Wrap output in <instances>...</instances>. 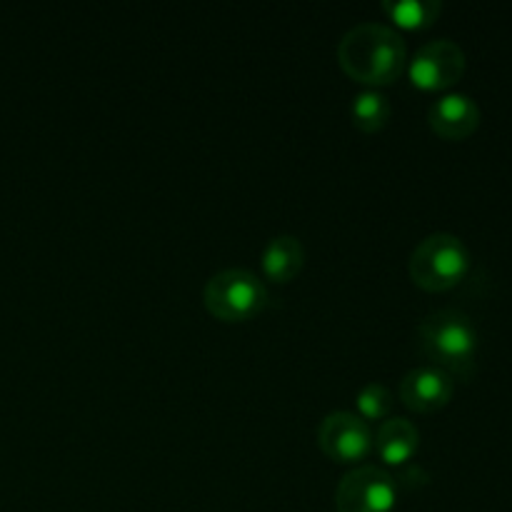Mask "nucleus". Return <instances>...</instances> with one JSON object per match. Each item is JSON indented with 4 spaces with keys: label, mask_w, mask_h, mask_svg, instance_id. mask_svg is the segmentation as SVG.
<instances>
[{
    "label": "nucleus",
    "mask_w": 512,
    "mask_h": 512,
    "mask_svg": "<svg viewBox=\"0 0 512 512\" xmlns=\"http://www.w3.org/2000/svg\"><path fill=\"white\" fill-rule=\"evenodd\" d=\"M453 390V378L435 365H418L400 380V400L418 413H435L445 408L453 398Z\"/></svg>",
    "instance_id": "6e6552de"
},
{
    "label": "nucleus",
    "mask_w": 512,
    "mask_h": 512,
    "mask_svg": "<svg viewBox=\"0 0 512 512\" xmlns=\"http://www.w3.org/2000/svg\"><path fill=\"white\" fill-rule=\"evenodd\" d=\"M318 445L338 463H358L373 453V428L358 413L335 410L320 420Z\"/></svg>",
    "instance_id": "423d86ee"
},
{
    "label": "nucleus",
    "mask_w": 512,
    "mask_h": 512,
    "mask_svg": "<svg viewBox=\"0 0 512 512\" xmlns=\"http://www.w3.org/2000/svg\"><path fill=\"white\" fill-rule=\"evenodd\" d=\"M465 53L455 40H428L408 60V73L418 88L443 90L458 83L465 73Z\"/></svg>",
    "instance_id": "0eeeda50"
},
{
    "label": "nucleus",
    "mask_w": 512,
    "mask_h": 512,
    "mask_svg": "<svg viewBox=\"0 0 512 512\" xmlns=\"http://www.w3.org/2000/svg\"><path fill=\"white\" fill-rule=\"evenodd\" d=\"M430 128L445 140H463L480 125V105L465 93H445L430 105Z\"/></svg>",
    "instance_id": "1a4fd4ad"
},
{
    "label": "nucleus",
    "mask_w": 512,
    "mask_h": 512,
    "mask_svg": "<svg viewBox=\"0 0 512 512\" xmlns=\"http://www.w3.org/2000/svg\"><path fill=\"white\" fill-rule=\"evenodd\" d=\"M203 300L215 318L240 323V320H250L263 313L270 295L263 280L253 270L225 268L210 275L203 290Z\"/></svg>",
    "instance_id": "20e7f679"
},
{
    "label": "nucleus",
    "mask_w": 512,
    "mask_h": 512,
    "mask_svg": "<svg viewBox=\"0 0 512 512\" xmlns=\"http://www.w3.org/2000/svg\"><path fill=\"white\" fill-rule=\"evenodd\" d=\"M390 18L403 28H428L443 10L440 0H383Z\"/></svg>",
    "instance_id": "ddd939ff"
},
{
    "label": "nucleus",
    "mask_w": 512,
    "mask_h": 512,
    "mask_svg": "<svg viewBox=\"0 0 512 512\" xmlns=\"http://www.w3.org/2000/svg\"><path fill=\"white\" fill-rule=\"evenodd\" d=\"M338 60L350 78L368 85L393 83L408 63V45L393 25L363 20L345 30Z\"/></svg>",
    "instance_id": "f257e3e1"
},
{
    "label": "nucleus",
    "mask_w": 512,
    "mask_h": 512,
    "mask_svg": "<svg viewBox=\"0 0 512 512\" xmlns=\"http://www.w3.org/2000/svg\"><path fill=\"white\" fill-rule=\"evenodd\" d=\"M350 113H353V123L358 125L360 130H365V133H375V130H380L385 123H388L390 100L388 95L380 93L378 88H365L353 98Z\"/></svg>",
    "instance_id": "f8f14e48"
},
{
    "label": "nucleus",
    "mask_w": 512,
    "mask_h": 512,
    "mask_svg": "<svg viewBox=\"0 0 512 512\" xmlns=\"http://www.w3.org/2000/svg\"><path fill=\"white\" fill-rule=\"evenodd\" d=\"M420 433L415 423H410L403 415L380 420L378 430L373 433V450L388 465H403L418 453Z\"/></svg>",
    "instance_id": "9d476101"
},
{
    "label": "nucleus",
    "mask_w": 512,
    "mask_h": 512,
    "mask_svg": "<svg viewBox=\"0 0 512 512\" xmlns=\"http://www.w3.org/2000/svg\"><path fill=\"white\" fill-rule=\"evenodd\" d=\"M398 503L395 478L380 465H358L335 488L338 512H393Z\"/></svg>",
    "instance_id": "39448f33"
},
{
    "label": "nucleus",
    "mask_w": 512,
    "mask_h": 512,
    "mask_svg": "<svg viewBox=\"0 0 512 512\" xmlns=\"http://www.w3.org/2000/svg\"><path fill=\"white\" fill-rule=\"evenodd\" d=\"M418 345L430 365L453 378H470L478 360V328L458 308H440L418 325Z\"/></svg>",
    "instance_id": "f03ea898"
},
{
    "label": "nucleus",
    "mask_w": 512,
    "mask_h": 512,
    "mask_svg": "<svg viewBox=\"0 0 512 512\" xmlns=\"http://www.w3.org/2000/svg\"><path fill=\"white\" fill-rule=\"evenodd\" d=\"M305 263V250L295 235H275L263 250V270L268 278L285 283L300 273Z\"/></svg>",
    "instance_id": "9b49d317"
},
{
    "label": "nucleus",
    "mask_w": 512,
    "mask_h": 512,
    "mask_svg": "<svg viewBox=\"0 0 512 512\" xmlns=\"http://www.w3.org/2000/svg\"><path fill=\"white\" fill-rule=\"evenodd\" d=\"M358 413L363 420H383L393 410V393L385 383H368L355 398Z\"/></svg>",
    "instance_id": "4468645a"
},
{
    "label": "nucleus",
    "mask_w": 512,
    "mask_h": 512,
    "mask_svg": "<svg viewBox=\"0 0 512 512\" xmlns=\"http://www.w3.org/2000/svg\"><path fill=\"white\" fill-rule=\"evenodd\" d=\"M410 278L425 290H450L468 275L470 250L458 235L430 233L410 253Z\"/></svg>",
    "instance_id": "7ed1b4c3"
}]
</instances>
